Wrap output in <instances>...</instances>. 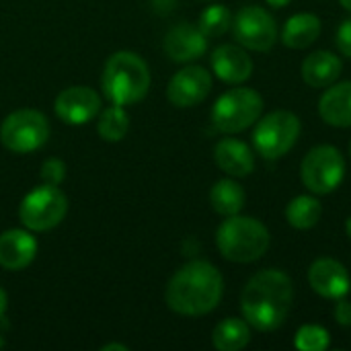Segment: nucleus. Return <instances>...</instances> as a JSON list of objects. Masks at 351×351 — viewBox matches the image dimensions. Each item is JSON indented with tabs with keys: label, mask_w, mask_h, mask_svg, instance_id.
Here are the masks:
<instances>
[{
	"label": "nucleus",
	"mask_w": 351,
	"mask_h": 351,
	"mask_svg": "<svg viewBox=\"0 0 351 351\" xmlns=\"http://www.w3.org/2000/svg\"><path fill=\"white\" fill-rule=\"evenodd\" d=\"M319 115L333 128H351V80L331 84L323 93Z\"/></svg>",
	"instance_id": "obj_18"
},
{
	"label": "nucleus",
	"mask_w": 351,
	"mask_h": 351,
	"mask_svg": "<svg viewBox=\"0 0 351 351\" xmlns=\"http://www.w3.org/2000/svg\"><path fill=\"white\" fill-rule=\"evenodd\" d=\"M335 43H337V47H339V51H341L343 56L351 58V16L350 19H346V21L339 25Z\"/></svg>",
	"instance_id": "obj_28"
},
{
	"label": "nucleus",
	"mask_w": 351,
	"mask_h": 351,
	"mask_svg": "<svg viewBox=\"0 0 351 351\" xmlns=\"http://www.w3.org/2000/svg\"><path fill=\"white\" fill-rule=\"evenodd\" d=\"M6 306H8V300H6L4 290L0 288V319H2V317H4V313H6Z\"/></svg>",
	"instance_id": "obj_31"
},
{
	"label": "nucleus",
	"mask_w": 351,
	"mask_h": 351,
	"mask_svg": "<svg viewBox=\"0 0 351 351\" xmlns=\"http://www.w3.org/2000/svg\"><path fill=\"white\" fill-rule=\"evenodd\" d=\"M350 154H351V142H350Z\"/></svg>",
	"instance_id": "obj_36"
},
{
	"label": "nucleus",
	"mask_w": 351,
	"mask_h": 351,
	"mask_svg": "<svg viewBox=\"0 0 351 351\" xmlns=\"http://www.w3.org/2000/svg\"><path fill=\"white\" fill-rule=\"evenodd\" d=\"M37 255V241L29 230L10 228L0 234V267L21 271L33 263Z\"/></svg>",
	"instance_id": "obj_16"
},
{
	"label": "nucleus",
	"mask_w": 351,
	"mask_h": 351,
	"mask_svg": "<svg viewBox=\"0 0 351 351\" xmlns=\"http://www.w3.org/2000/svg\"><path fill=\"white\" fill-rule=\"evenodd\" d=\"M323 216L321 202L313 195H298L286 208V220L296 230H308L319 224Z\"/></svg>",
	"instance_id": "obj_23"
},
{
	"label": "nucleus",
	"mask_w": 351,
	"mask_h": 351,
	"mask_svg": "<svg viewBox=\"0 0 351 351\" xmlns=\"http://www.w3.org/2000/svg\"><path fill=\"white\" fill-rule=\"evenodd\" d=\"M49 138L47 117L37 109H19L6 115L0 125V142L14 154L39 150Z\"/></svg>",
	"instance_id": "obj_8"
},
{
	"label": "nucleus",
	"mask_w": 351,
	"mask_h": 351,
	"mask_svg": "<svg viewBox=\"0 0 351 351\" xmlns=\"http://www.w3.org/2000/svg\"><path fill=\"white\" fill-rule=\"evenodd\" d=\"M292 300V280L280 269H263L255 274L243 290V319L257 331H276L288 319Z\"/></svg>",
	"instance_id": "obj_1"
},
{
	"label": "nucleus",
	"mask_w": 351,
	"mask_h": 351,
	"mask_svg": "<svg viewBox=\"0 0 351 351\" xmlns=\"http://www.w3.org/2000/svg\"><path fill=\"white\" fill-rule=\"evenodd\" d=\"M321 35V19L313 12H298L290 16L282 29V43L290 49H304Z\"/></svg>",
	"instance_id": "obj_20"
},
{
	"label": "nucleus",
	"mask_w": 351,
	"mask_h": 351,
	"mask_svg": "<svg viewBox=\"0 0 351 351\" xmlns=\"http://www.w3.org/2000/svg\"><path fill=\"white\" fill-rule=\"evenodd\" d=\"M101 350H103V351H113V350L128 351V346H121V343H107V346H103Z\"/></svg>",
	"instance_id": "obj_32"
},
{
	"label": "nucleus",
	"mask_w": 351,
	"mask_h": 351,
	"mask_svg": "<svg viewBox=\"0 0 351 351\" xmlns=\"http://www.w3.org/2000/svg\"><path fill=\"white\" fill-rule=\"evenodd\" d=\"M101 88L111 105L125 107L142 101L150 88L148 64L136 51L111 53L101 74Z\"/></svg>",
	"instance_id": "obj_3"
},
{
	"label": "nucleus",
	"mask_w": 351,
	"mask_h": 351,
	"mask_svg": "<svg viewBox=\"0 0 351 351\" xmlns=\"http://www.w3.org/2000/svg\"><path fill=\"white\" fill-rule=\"evenodd\" d=\"M214 160L216 165L230 177H249L255 169V156L253 150L234 138H224L214 148Z\"/></svg>",
	"instance_id": "obj_17"
},
{
	"label": "nucleus",
	"mask_w": 351,
	"mask_h": 351,
	"mask_svg": "<svg viewBox=\"0 0 351 351\" xmlns=\"http://www.w3.org/2000/svg\"><path fill=\"white\" fill-rule=\"evenodd\" d=\"M294 346L300 351H325L331 346V335L321 325H304L296 331Z\"/></svg>",
	"instance_id": "obj_26"
},
{
	"label": "nucleus",
	"mask_w": 351,
	"mask_h": 351,
	"mask_svg": "<svg viewBox=\"0 0 351 351\" xmlns=\"http://www.w3.org/2000/svg\"><path fill=\"white\" fill-rule=\"evenodd\" d=\"M216 245L224 259L232 263H253L269 249V232L265 224L249 216H226L218 226Z\"/></svg>",
	"instance_id": "obj_4"
},
{
	"label": "nucleus",
	"mask_w": 351,
	"mask_h": 351,
	"mask_svg": "<svg viewBox=\"0 0 351 351\" xmlns=\"http://www.w3.org/2000/svg\"><path fill=\"white\" fill-rule=\"evenodd\" d=\"M263 111V99L253 88H230L212 109V123L222 134H239L251 128Z\"/></svg>",
	"instance_id": "obj_5"
},
{
	"label": "nucleus",
	"mask_w": 351,
	"mask_h": 351,
	"mask_svg": "<svg viewBox=\"0 0 351 351\" xmlns=\"http://www.w3.org/2000/svg\"><path fill=\"white\" fill-rule=\"evenodd\" d=\"M222 294V274L208 261H189L169 280L165 298L173 313L202 317L218 306Z\"/></svg>",
	"instance_id": "obj_2"
},
{
	"label": "nucleus",
	"mask_w": 351,
	"mask_h": 351,
	"mask_svg": "<svg viewBox=\"0 0 351 351\" xmlns=\"http://www.w3.org/2000/svg\"><path fill=\"white\" fill-rule=\"evenodd\" d=\"M208 49V37L199 27L189 23H179L165 35V51L173 62L185 64L202 58Z\"/></svg>",
	"instance_id": "obj_14"
},
{
	"label": "nucleus",
	"mask_w": 351,
	"mask_h": 351,
	"mask_svg": "<svg viewBox=\"0 0 351 351\" xmlns=\"http://www.w3.org/2000/svg\"><path fill=\"white\" fill-rule=\"evenodd\" d=\"M341 60L327 49L315 51L311 56L304 58L302 62V78L308 86L315 88H323V86H331L339 74H341Z\"/></svg>",
	"instance_id": "obj_19"
},
{
	"label": "nucleus",
	"mask_w": 351,
	"mask_h": 351,
	"mask_svg": "<svg viewBox=\"0 0 351 351\" xmlns=\"http://www.w3.org/2000/svg\"><path fill=\"white\" fill-rule=\"evenodd\" d=\"M212 90V76L202 66H185L179 70L167 88V97L171 105L179 109L195 107L199 105Z\"/></svg>",
	"instance_id": "obj_12"
},
{
	"label": "nucleus",
	"mask_w": 351,
	"mask_h": 351,
	"mask_svg": "<svg viewBox=\"0 0 351 351\" xmlns=\"http://www.w3.org/2000/svg\"><path fill=\"white\" fill-rule=\"evenodd\" d=\"M300 128V119L292 111H274L261 121L257 119L253 132L255 150L267 160L282 158L298 142Z\"/></svg>",
	"instance_id": "obj_9"
},
{
	"label": "nucleus",
	"mask_w": 351,
	"mask_h": 351,
	"mask_svg": "<svg viewBox=\"0 0 351 351\" xmlns=\"http://www.w3.org/2000/svg\"><path fill=\"white\" fill-rule=\"evenodd\" d=\"M66 177V167L58 158H47L41 167V179L49 185H60Z\"/></svg>",
	"instance_id": "obj_27"
},
{
	"label": "nucleus",
	"mask_w": 351,
	"mask_h": 351,
	"mask_svg": "<svg viewBox=\"0 0 351 351\" xmlns=\"http://www.w3.org/2000/svg\"><path fill=\"white\" fill-rule=\"evenodd\" d=\"M333 315H335V321H337L339 325H343V327H351V302L350 300H346V298H339V300H337V304H335V311H333Z\"/></svg>",
	"instance_id": "obj_29"
},
{
	"label": "nucleus",
	"mask_w": 351,
	"mask_h": 351,
	"mask_svg": "<svg viewBox=\"0 0 351 351\" xmlns=\"http://www.w3.org/2000/svg\"><path fill=\"white\" fill-rule=\"evenodd\" d=\"M341 2V6L346 8V10H350L351 12V0H339Z\"/></svg>",
	"instance_id": "obj_34"
},
{
	"label": "nucleus",
	"mask_w": 351,
	"mask_h": 351,
	"mask_svg": "<svg viewBox=\"0 0 351 351\" xmlns=\"http://www.w3.org/2000/svg\"><path fill=\"white\" fill-rule=\"evenodd\" d=\"M53 111L68 125H84L99 115L101 99L90 86H68L56 97Z\"/></svg>",
	"instance_id": "obj_11"
},
{
	"label": "nucleus",
	"mask_w": 351,
	"mask_h": 351,
	"mask_svg": "<svg viewBox=\"0 0 351 351\" xmlns=\"http://www.w3.org/2000/svg\"><path fill=\"white\" fill-rule=\"evenodd\" d=\"M175 2H177V0H152V4H154V8H156L158 12H169V10L173 8Z\"/></svg>",
	"instance_id": "obj_30"
},
{
	"label": "nucleus",
	"mask_w": 351,
	"mask_h": 351,
	"mask_svg": "<svg viewBox=\"0 0 351 351\" xmlns=\"http://www.w3.org/2000/svg\"><path fill=\"white\" fill-rule=\"evenodd\" d=\"M308 284L319 296L327 300L346 298L351 290V280L346 265L331 257H321L311 265Z\"/></svg>",
	"instance_id": "obj_13"
},
{
	"label": "nucleus",
	"mask_w": 351,
	"mask_h": 351,
	"mask_svg": "<svg viewBox=\"0 0 351 351\" xmlns=\"http://www.w3.org/2000/svg\"><path fill=\"white\" fill-rule=\"evenodd\" d=\"M68 212V199L58 185L43 183L29 191L19 206V220L31 232L56 228Z\"/></svg>",
	"instance_id": "obj_6"
},
{
	"label": "nucleus",
	"mask_w": 351,
	"mask_h": 351,
	"mask_svg": "<svg viewBox=\"0 0 351 351\" xmlns=\"http://www.w3.org/2000/svg\"><path fill=\"white\" fill-rule=\"evenodd\" d=\"M251 341V325L243 319H224L212 333V343L220 351H241Z\"/></svg>",
	"instance_id": "obj_21"
},
{
	"label": "nucleus",
	"mask_w": 351,
	"mask_h": 351,
	"mask_svg": "<svg viewBox=\"0 0 351 351\" xmlns=\"http://www.w3.org/2000/svg\"><path fill=\"white\" fill-rule=\"evenodd\" d=\"M210 62L214 74L228 84H241L249 80L253 74V60L243 49V45H232V43L218 45Z\"/></svg>",
	"instance_id": "obj_15"
},
{
	"label": "nucleus",
	"mask_w": 351,
	"mask_h": 351,
	"mask_svg": "<svg viewBox=\"0 0 351 351\" xmlns=\"http://www.w3.org/2000/svg\"><path fill=\"white\" fill-rule=\"evenodd\" d=\"M346 232H348V237L351 239V216L348 218V222H346Z\"/></svg>",
	"instance_id": "obj_35"
},
{
	"label": "nucleus",
	"mask_w": 351,
	"mask_h": 351,
	"mask_svg": "<svg viewBox=\"0 0 351 351\" xmlns=\"http://www.w3.org/2000/svg\"><path fill=\"white\" fill-rule=\"evenodd\" d=\"M210 204L220 216H234L245 206V191L232 179H220L210 189Z\"/></svg>",
	"instance_id": "obj_22"
},
{
	"label": "nucleus",
	"mask_w": 351,
	"mask_h": 351,
	"mask_svg": "<svg viewBox=\"0 0 351 351\" xmlns=\"http://www.w3.org/2000/svg\"><path fill=\"white\" fill-rule=\"evenodd\" d=\"M130 130V117L121 105H111L101 111L97 121V132L105 142H119Z\"/></svg>",
	"instance_id": "obj_24"
},
{
	"label": "nucleus",
	"mask_w": 351,
	"mask_h": 351,
	"mask_svg": "<svg viewBox=\"0 0 351 351\" xmlns=\"http://www.w3.org/2000/svg\"><path fill=\"white\" fill-rule=\"evenodd\" d=\"M346 177V160L335 146L321 144L308 150L300 165V179L315 195L333 193Z\"/></svg>",
	"instance_id": "obj_7"
},
{
	"label": "nucleus",
	"mask_w": 351,
	"mask_h": 351,
	"mask_svg": "<svg viewBox=\"0 0 351 351\" xmlns=\"http://www.w3.org/2000/svg\"><path fill=\"white\" fill-rule=\"evenodd\" d=\"M232 33L239 45L253 51H269L278 41L274 16L263 6H245L232 16Z\"/></svg>",
	"instance_id": "obj_10"
},
{
	"label": "nucleus",
	"mask_w": 351,
	"mask_h": 351,
	"mask_svg": "<svg viewBox=\"0 0 351 351\" xmlns=\"http://www.w3.org/2000/svg\"><path fill=\"white\" fill-rule=\"evenodd\" d=\"M197 27L206 37H220L232 27V14L224 4H212L199 14Z\"/></svg>",
	"instance_id": "obj_25"
},
{
	"label": "nucleus",
	"mask_w": 351,
	"mask_h": 351,
	"mask_svg": "<svg viewBox=\"0 0 351 351\" xmlns=\"http://www.w3.org/2000/svg\"><path fill=\"white\" fill-rule=\"evenodd\" d=\"M269 6H274V8H284L290 0H265Z\"/></svg>",
	"instance_id": "obj_33"
}]
</instances>
